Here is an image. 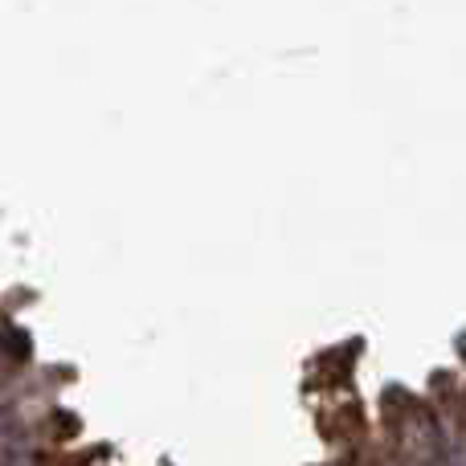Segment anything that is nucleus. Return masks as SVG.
<instances>
[{
    "label": "nucleus",
    "instance_id": "obj_1",
    "mask_svg": "<svg viewBox=\"0 0 466 466\" xmlns=\"http://www.w3.org/2000/svg\"><path fill=\"white\" fill-rule=\"evenodd\" d=\"M438 451H442V466H466V434L462 430H438Z\"/></svg>",
    "mask_w": 466,
    "mask_h": 466
},
{
    "label": "nucleus",
    "instance_id": "obj_2",
    "mask_svg": "<svg viewBox=\"0 0 466 466\" xmlns=\"http://www.w3.org/2000/svg\"><path fill=\"white\" fill-rule=\"evenodd\" d=\"M0 466H41L37 454L21 442V438H0Z\"/></svg>",
    "mask_w": 466,
    "mask_h": 466
},
{
    "label": "nucleus",
    "instance_id": "obj_3",
    "mask_svg": "<svg viewBox=\"0 0 466 466\" xmlns=\"http://www.w3.org/2000/svg\"><path fill=\"white\" fill-rule=\"evenodd\" d=\"M5 380H8V356L0 352V393H5Z\"/></svg>",
    "mask_w": 466,
    "mask_h": 466
}]
</instances>
